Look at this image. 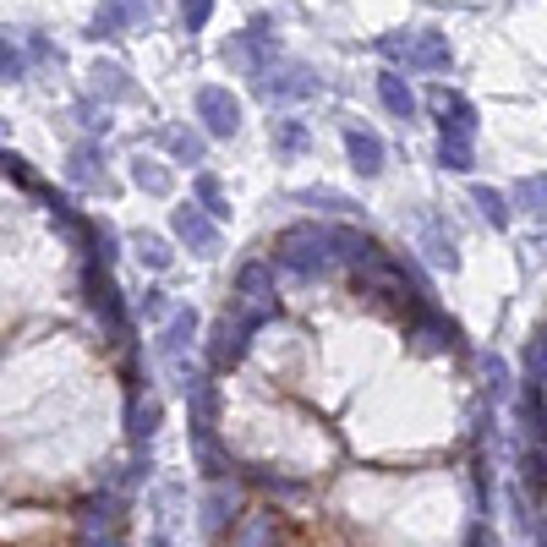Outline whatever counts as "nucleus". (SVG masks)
Wrapping results in <instances>:
<instances>
[{
	"instance_id": "obj_14",
	"label": "nucleus",
	"mask_w": 547,
	"mask_h": 547,
	"mask_svg": "<svg viewBox=\"0 0 547 547\" xmlns=\"http://www.w3.org/2000/svg\"><path fill=\"white\" fill-rule=\"evenodd\" d=\"M526 372H531V383H547V334H537V340H531Z\"/></svg>"
},
{
	"instance_id": "obj_5",
	"label": "nucleus",
	"mask_w": 547,
	"mask_h": 547,
	"mask_svg": "<svg viewBox=\"0 0 547 547\" xmlns=\"http://www.w3.org/2000/svg\"><path fill=\"white\" fill-rule=\"evenodd\" d=\"M236 515H241V487H236V482H225V476H214V487H208V515H203V520H208V531L219 537V531H225Z\"/></svg>"
},
{
	"instance_id": "obj_3",
	"label": "nucleus",
	"mask_w": 547,
	"mask_h": 547,
	"mask_svg": "<svg viewBox=\"0 0 547 547\" xmlns=\"http://www.w3.org/2000/svg\"><path fill=\"white\" fill-rule=\"evenodd\" d=\"M197 115H203L208 132H219V137H230L241 126V104L230 99L225 88H203V93H197Z\"/></svg>"
},
{
	"instance_id": "obj_16",
	"label": "nucleus",
	"mask_w": 547,
	"mask_h": 547,
	"mask_svg": "<svg viewBox=\"0 0 547 547\" xmlns=\"http://www.w3.org/2000/svg\"><path fill=\"white\" fill-rule=\"evenodd\" d=\"M301 143H307V132H301L296 121H285V126H279V148H285V154H296Z\"/></svg>"
},
{
	"instance_id": "obj_13",
	"label": "nucleus",
	"mask_w": 547,
	"mask_h": 547,
	"mask_svg": "<svg viewBox=\"0 0 547 547\" xmlns=\"http://www.w3.org/2000/svg\"><path fill=\"white\" fill-rule=\"evenodd\" d=\"M438 159H444L449 170H471V143H465V137H444V148H438Z\"/></svg>"
},
{
	"instance_id": "obj_2",
	"label": "nucleus",
	"mask_w": 547,
	"mask_h": 547,
	"mask_svg": "<svg viewBox=\"0 0 547 547\" xmlns=\"http://www.w3.org/2000/svg\"><path fill=\"white\" fill-rule=\"evenodd\" d=\"M279 263L296 274H312L329 263V230H312V225H296L279 236Z\"/></svg>"
},
{
	"instance_id": "obj_15",
	"label": "nucleus",
	"mask_w": 547,
	"mask_h": 547,
	"mask_svg": "<svg viewBox=\"0 0 547 547\" xmlns=\"http://www.w3.org/2000/svg\"><path fill=\"white\" fill-rule=\"evenodd\" d=\"M197 197H203V208H208V214H225V197H219V181H214V176H203V181H197Z\"/></svg>"
},
{
	"instance_id": "obj_9",
	"label": "nucleus",
	"mask_w": 547,
	"mask_h": 547,
	"mask_svg": "<svg viewBox=\"0 0 547 547\" xmlns=\"http://www.w3.org/2000/svg\"><path fill=\"white\" fill-rule=\"evenodd\" d=\"M378 93H383V104H389V115H400V121H411V115H416V93L405 88V77L383 72L378 77Z\"/></svg>"
},
{
	"instance_id": "obj_18",
	"label": "nucleus",
	"mask_w": 547,
	"mask_h": 547,
	"mask_svg": "<svg viewBox=\"0 0 547 547\" xmlns=\"http://www.w3.org/2000/svg\"><path fill=\"white\" fill-rule=\"evenodd\" d=\"M471 547H493V537H487V526H476V531H471Z\"/></svg>"
},
{
	"instance_id": "obj_12",
	"label": "nucleus",
	"mask_w": 547,
	"mask_h": 547,
	"mask_svg": "<svg viewBox=\"0 0 547 547\" xmlns=\"http://www.w3.org/2000/svg\"><path fill=\"white\" fill-rule=\"evenodd\" d=\"M471 197H476V208H482V214H487V219H493V225H498V230H504V225H509V203H504V192H493V186H476V192H471Z\"/></svg>"
},
{
	"instance_id": "obj_17",
	"label": "nucleus",
	"mask_w": 547,
	"mask_h": 547,
	"mask_svg": "<svg viewBox=\"0 0 547 547\" xmlns=\"http://www.w3.org/2000/svg\"><path fill=\"white\" fill-rule=\"evenodd\" d=\"M208 11H214L208 0H181V17L192 22V28H203V22H208Z\"/></svg>"
},
{
	"instance_id": "obj_6",
	"label": "nucleus",
	"mask_w": 547,
	"mask_h": 547,
	"mask_svg": "<svg viewBox=\"0 0 547 547\" xmlns=\"http://www.w3.org/2000/svg\"><path fill=\"white\" fill-rule=\"evenodd\" d=\"M411 340H416V351H444V345L455 340V323H444L433 307H416V318H411Z\"/></svg>"
},
{
	"instance_id": "obj_11",
	"label": "nucleus",
	"mask_w": 547,
	"mask_h": 547,
	"mask_svg": "<svg viewBox=\"0 0 547 547\" xmlns=\"http://www.w3.org/2000/svg\"><path fill=\"white\" fill-rule=\"evenodd\" d=\"M515 203L526 208V214H547V176H526L515 186Z\"/></svg>"
},
{
	"instance_id": "obj_1",
	"label": "nucleus",
	"mask_w": 547,
	"mask_h": 547,
	"mask_svg": "<svg viewBox=\"0 0 547 547\" xmlns=\"http://www.w3.org/2000/svg\"><path fill=\"white\" fill-rule=\"evenodd\" d=\"M290 520L279 515L274 504H258V509H241L236 526H230V547H290Z\"/></svg>"
},
{
	"instance_id": "obj_8",
	"label": "nucleus",
	"mask_w": 547,
	"mask_h": 547,
	"mask_svg": "<svg viewBox=\"0 0 547 547\" xmlns=\"http://www.w3.org/2000/svg\"><path fill=\"white\" fill-rule=\"evenodd\" d=\"M241 476H247V482H258V487H269V493H279V498H301V493H307V482H301V476H279L274 465H241Z\"/></svg>"
},
{
	"instance_id": "obj_4",
	"label": "nucleus",
	"mask_w": 547,
	"mask_h": 547,
	"mask_svg": "<svg viewBox=\"0 0 547 547\" xmlns=\"http://www.w3.org/2000/svg\"><path fill=\"white\" fill-rule=\"evenodd\" d=\"M389 55H405V61L422 66V72H438V66H449V39L444 33H416V44L389 39Z\"/></svg>"
},
{
	"instance_id": "obj_7",
	"label": "nucleus",
	"mask_w": 547,
	"mask_h": 547,
	"mask_svg": "<svg viewBox=\"0 0 547 547\" xmlns=\"http://www.w3.org/2000/svg\"><path fill=\"white\" fill-rule=\"evenodd\" d=\"M345 148H351V159H356V170H362V176H378V170H383V143H378V132L351 126V132H345Z\"/></svg>"
},
{
	"instance_id": "obj_10",
	"label": "nucleus",
	"mask_w": 547,
	"mask_h": 547,
	"mask_svg": "<svg viewBox=\"0 0 547 547\" xmlns=\"http://www.w3.org/2000/svg\"><path fill=\"white\" fill-rule=\"evenodd\" d=\"M176 230H181L186 241H192L197 252H214V241H219V236H214V225H208V219L197 214V208H181V214H176Z\"/></svg>"
}]
</instances>
